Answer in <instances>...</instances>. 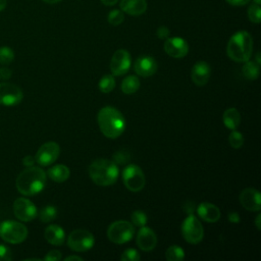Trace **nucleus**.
I'll list each match as a JSON object with an SVG mask.
<instances>
[{
  "mask_svg": "<svg viewBox=\"0 0 261 261\" xmlns=\"http://www.w3.org/2000/svg\"><path fill=\"white\" fill-rule=\"evenodd\" d=\"M260 65L254 61H246L242 67V73L248 80H256L259 76Z\"/></svg>",
  "mask_w": 261,
  "mask_h": 261,
  "instance_id": "393cba45",
  "label": "nucleus"
},
{
  "mask_svg": "<svg viewBox=\"0 0 261 261\" xmlns=\"http://www.w3.org/2000/svg\"><path fill=\"white\" fill-rule=\"evenodd\" d=\"M222 119H223L224 125L227 128L233 130V129H237V127L240 125L241 115L236 108H228L223 112Z\"/></svg>",
  "mask_w": 261,
  "mask_h": 261,
  "instance_id": "5701e85b",
  "label": "nucleus"
},
{
  "mask_svg": "<svg viewBox=\"0 0 261 261\" xmlns=\"http://www.w3.org/2000/svg\"><path fill=\"white\" fill-rule=\"evenodd\" d=\"M135 227L126 220H117L111 223L107 229V237L114 244H124L133 239Z\"/></svg>",
  "mask_w": 261,
  "mask_h": 261,
  "instance_id": "423d86ee",
  "label": "nucleus"
},
{
  "mask_svg": "<svg viewBox=\"0 0 261 261\" xmlns=\"http://www.w3.org/2000/svg\"><path fill=\"white\" fill-rule=\"evenodd\" d=\"M119 174L115 162L107 159H97L89 166V175L98 186L106 187L113 185Z\"/></svg>",
  "mask_w": 261,
  "mask_h": 261,
  "instance_id": "20e7f679",
  "label": "nucleus"
},
{
  "mask_svg": "<svg viewBox=\"0 0 261 261\" xmlns=\"http://www.w3.org/2000/svg\"><path fill=\"white\" fill-rule=\"evenodd\" d=\"M47 174L53 181L63 182L69 177L70 171L67 166H65L63 164H57V165H54L51 168H49Z\"/></svg>",
  "mask_w": 261,
  "mask_h": 261,
  "instance_id": "4be33fe9",
  "label": "nucleus"
},
{
  "mask_svg": "<svg viewBox=\"0 0 261 261\" xmlns=\"http://www.w3.org/2000/svg\"><path fill=\"white\" fill-rule=\"evenodd\" d=\"M107 20L111 25H119L124 20L123 12L119 9H113L108 13Z\"/></svg>",
  "mask_w": 261,
  "mask_h": 261,
  "instance_id": "7c9ffc66",
  "label": "nucleus"
},
{
  "mask_svg": "<svg viewBox=\"0 0 261 261\" xmlns=\"http://www.w3.org/2000/svg\"><path fill=\"white\" fill-rule=\"evenodd\" d=\"M135 71L144 77L153 75L157 70V62L151 56H141L135 61Z\"/></svg>",
  "mask_w": 261,
  "mask_h": 261,
  "instance_id": "a211bd4d",
  "label": "nucleus"
},
{
  "mask_svg": "<svg viewBox=\"0 0 261 261\" xmlns=\"http://www.w3.org/2000/svg\"><path fill=\"white\" fill-rule=\"evenodd\" d=\"M46 173L43 169L36 166H30L22 170L15 181L17 191L23 196H34L46 186Z\"/></svg>",
  "mask_w": 261,
  "mask_h": 261,
  "instance_id": "f03ea898",
  "label": "nucleus"
},
{
  "mask_svg": "<svg viewBox=\"0 0 261 261\" xmlns=\"http://www.w3.org/2000/svg\"><path fill=\"white\" fill-rule=\"evenodd\" d=\"M43 1L48 3V4H55V3H58V2H60L62 0H43Z\"/></svg>",
  "mask_w": 261,
  "mask_h": 261,
  "instance_id": "de8ad7c7",
  "label": "nucleus"
},
{
  "mask_svg": "<svg viewBox=\"0 0 261 261\" xmlns=\"http://www.w3.org/2000/svg\"><path fill=\"white\" fill-rule=\"evenodd\" d=\"M7 4V0H0V11L4 10Z\"/></svg>",
  "mask_w": 261,
  "mask_h": 261,
  "instance_id": "49530a36",
  "label": "nucleus"
},
{
  "mask_svg": "<svg viewBox=\"0 0 261 261\" xmlns=\"http://www.w3.org/2000/svg\"><path fill=\"white\" fill-rule=\"evenodd\" d=\"M60 153L59 145L55 142H47L43 144L37 151L35 160L41 166H48L56 161Z\"/></svg>",
  "mask_w": 261,
  "mask_h": 261,
  "instance_id": "f8f14e48",
  "label": "nucleus"
},
{
  "mask_svg": "<svg viewBox=\"0 0 261 261\" xmlns=\"http://www.w3.org/2000/svg\"><path fill=\"white\" fill-rule=\"evenodd\" d=\"M122 180L125 188L130 192H140L146 184L143 170L135 164H129L123 169Z\"/></svg>",
  "mask_w": 261,
  "mask_h": 261,
  "instance_id": "6e6552de",
  "label": "nucleus"
},
{
  "mask_svg": "<svg viewBox=\"0 0 261 261\" xmlns=\"http://www.w3.org/2000/svg\"><path fill=\"white\" fill-rule=\"evenodd\" d=\"M65 260H66V261H69V260H77V261H83V258H82V257H80V256H73V255H71V256H68V257H66V258H65Z\"/></svg>",
  "mask_w": 261,
  "mask_h": 261,
  "instance_id": "a18cd8bd",
  "label": "nucleus"
},
{
  "mask_svg": "<svg viewBox=\"0 0 261 261\" xmlns=\"http://www.w3.org/2000/svg\"><path fill=\"white\" fill-rule=\"evenodd\" d=\"M227 218H228V221L231 222V223H239L240 220H241L240 215L237 212H230L227 215Z\"/></svg>",
  "mask_w": 261,
  "mask_h": 261,
  "instance_id": "ea45409f",
  "label": "nucleus"
},
{
  "mask_svg": "<svg viewBox=\"0 0 261 261\" xmlns=\"http://www.w3.org/2000/svg\"><path fill=\"white\" fill-rule=\"evenodd\" d=\"M94 236L89 230L83 228L74 229L67 238L68 247L75 252L88 251L94 246Z\"/></svg>",
  "mask_w": 261,
  "mask_h": 261,
  "instance_id": "1a4fd4ad",
  "label": "nucleus"
},
{
  "mask_svg": "<svg viewBox=\"0 0 261 261\" xmlns=\"http://www.w3.org/2000/svg\"><path fill=\"white\" fill-rule=\"evenodd\" d=\"M164 51L167 55L173 58H182L189 52V45L182 38L172 37L167 38L163 45Z\"/></svg>",
  "mask_w": 261,
  "mask_h": 261,
  "instance_id": "4468645a",
  "label": "nucleus"
},
{
  "mask_svg": "<svg viewBox=\"0 0 261 261\" xmlns=\"http://www.w3.org/2000/svg\"><path fill=\"white\" fill-rule=\"evenodd\" d=\"M140 258L141 257H140L138 251L135 249H127L120 256V259L122 261H139Z\"/></svg>",
  "mask_w": 261,
  "mask_h": 261,
  "instance_id": "72a5a7b5",
  "label": "nucleus"
},
{
  "mask_svg": "<svg viewBox=\"0 0 261 261\" xmlns=\"http://www.w3.org/2000/svg\"><path fill=\"white\" fill-rule=\"evenodd\" d=\"M231 6H245L250 3L251 0H225Z\"/></svg>",
  "mask_w": 261,
  "mask_h": 261,
  "instance_id": "58836bf2",
  "label": "nucleus"
},
{
  "mask_svg": "<svg viewBox=\"0 0 261 261\" xmlns=\"http://www.w3.org/2000/svg\"><path fill=\"white\" fill-rule=\"evenodd\" d=\"M228 142H229V145L233 149H239L244 144V137L241 133L233 129V130H231V133L228 136Z\"/></svg>",
  "mask_w": 261,
  "mask_h": 261,
  "instance_id": "473e14b6",
  "label": "nucleus"
},
{
  "mask_svg": "<svg viewBox=\"0 0 261 261\" xmlns=\"http://www.w3.org/2000/svg\"><path fill=\"white\" fill-rule=\"evenodd\" d=\"M210 74H211L210 65L205 61H198L197 63H195L191 72L193 83L199 87L205 86L208 83L210 79Z\"/></svg>",
  "mask_w": 261,
  "mask_h": 261,
  "instance_id": "f3484780",
  "label": "nucleus"
},
{
  "mask_svg": "<svg viewBox=\"0 0 261 261\" xmlns=\"http://www.w3.org/2000/svg\"><path fill=\"white\" fill-rule=\"evenodd\" d=\"M260 221H261V215H260V214H258V215L256 216V219H255V224H256L257 229H260V228H261Z\"/></svg>",
  "mask_w": 261,
  "mask_h": 261,
  "instance_id": "c03bdc74",
  "label": "nucleus"
},
{
  "mask_svg": "<svg viewBox=\"0 0 261 261\" xmlns=\"http://www.w3.org/2000/svg\"><path fill=\"white\" fill-rule=\"evenodd\" d=\"M130 55L124 49H118L112 55L110 61V70L113 75L119 76L126 73L130 67Z\"/></svg>",
  "mask_w": 261,
  "mask_h": 261,
  "instance_id": "ddd939ff",
  "label": "nucleus"
},
{
  "mask_svg": "<svg viewBox=\"0 0 261 261\" xmlns=\"http://www.w3.org/2000/svg\"><path fill=\"white\" fill-rule=\"evenodd\" d=\"M101 2L106 6H113L118 2V0H101Z\"/></svg>",
  "mask_w": 261,
  "mask_h": 261,
  "instance_id": "37998d69",
  "label": "nucleus"
},
{
  "mask_svg": "<svg viewBox=\"0 0 261 261\" xmlns=\"http://www.w3.org/2000/svg\"><path fill=\"white\" fill-rule=\"evenodd\" d=\"M56 216H57L56 208L51 205L45 206L39 213V217L42 222H50L53 219H55Z\"/></svg>",
  "mask_w": 261,
  "mask_h": 261,
  "instance_id": "cd10ccee",
  "label": "nucleus"
},
{
  "mask_svg": "<svg viewBox=\"0 0 261 261\" xmlns=\"http://www.w3.org/2000/svg\"><path fill=\"white\" fill-rule=\"evenodd\" d=\"M12 259L11 251L5 245L0 244V261H9Z\"/></svg>",
  "mask_w": 261,
  "mask_h": 261,
  "instance_id": "c9c22d12",
  "label": "nucleus"
},
{
  "mask_svg": "<svg viewBox=\"0 0 261 261\" xmlns=\"http://www.w3.org/2000/svg\"><path fill=\"white\" fill-rule=\"evenodd\" d=\"M13 212L18 220L29 222L38 215L37 207L27 198H17L13 203Z\"/></svg>",
  "mask_w": 261,
  "mask_h": 261,
  "instance_id": "9b49d317",
  "label": "nucleus"
},
{
  "mask_svg": "<svg viewBox=\"0 0 261 261\" xmlns=\"http://www.w3.org/2000/svg\"><path fill=\"white\" fill-rule=\"evenodd\" d=\"M248 17L254 23H259L261 21V7L259 4H251L248 8Z\"/></svg>",
  "mask_w": 261,
  "mask_h": 261,
  "instance_id": "c756f323",
  "label": "nucleus"
},
{
  "mask_svg": "<svg viewBox=\"0 0 261 261\" xmlns=\"http://www.w3.org/2000/svg\"><path fill=\"white\" fill-rule=\"evenodd\" d=\"M10 75H11V71L8 68H1L0 69L1 79H9Z\"/></svg>",
  "mask_w": 261,
  "mask_h": 261,
  "instance_id": "79ce46f5",
  "label": "nucleus"
},
{
  "mask_svg": "<svg viewBox=\"0 0 261 261\" xmlns=\"http://www.w3.org/2000/svg\"><path fill=\"white\" fill-rule=\"evenodd\" d=\"M140 88V81L136 75L126 76L121 83V91L124 94H134Z\"/></svg>",
  "mask_w": 261,
  "mask_h": 261,
  "instance_id": "b1692460",
  "label": "nucleus"
},
{
  "mask_svg": "<svg viewBox=\"0 0 261 261\" xmlns=\"http://www.w3.org/2000/svg\"><path fill=\"white\" fill-rule=\"evenodd\" d=\"M253 51L252 36L246 31L234 33L227 42L226 54L237 62H246L251 58Z\"/></svg>",
  "mask_w": 261,
  "mask_h": 261,
  "instance_id": "7ed1b4c3",
  "label": "nucleus"
},
{
  "mask_svg": "<svg viewBox=\"0 0 261 261\" xmlns=\"http://www.w3.org/2000/svg\"><path fill=\"white\" fill-rule=\"evenodd\" d=\"M255 62H256V63H258L259 65L261 64V60H260V53H259V52H258V53H257V55H256V60H255Z\"/></svg>",
  "mask_w": 261,
  "mask_h": 261,
  "instance_id": "09e8293b",
  "label": "nucleus"
},
{
  "mask_svg": "<svg viewBox=\"0 0 261 261\" xmlns=\"http://www.w3.org/2000/svg\"><path fill=\"white\" fill-rule=\"evenodd\" d=\"M0 237L6 243L19 244L27 239L28 228L18 221L5 220L0 223Z\"/></svg>",
  "mask_w": 261,
  "mask_h": 261,
  "instance_id": "39448f33",
  "label": "nucleus"
},
{
  "mask_svg": "<svg viewBox=\"0 0 261 261\" xmlns=\"http://www.w3.org/2000/svg\"><path fill=\"white\" fill-rule=\"evenodd\" d=\"M119 6L122 12L133 16H139L146 12L148 4L147 0H120Z\"/></svg>",
  "mask_w": 261,
  "mask_h": 261,
  "instance_id": "6ab92c4d",
  "label": "nucleus"
},
{
  "mask_svg": "<svg viewBox=\"0 0 261 261\" xmlns=\"http://www.w3.org/2000/svg\"><path fill=\"white\" fill-rule=\"evenodd\" d=\"M115 87V81L113 75L105 74L99 82V89L102 93H110Z\"/></svg>",
  "mask_w": 261,
  "mask_h": 261,
  "instance_id": "bb28decb",
  "label": "nucleus"
},
{
  "mask_svg": "<svg viewBox=\"0 0 261 261\" xmlns=\"http://www.w3.org/2000/svg\"><path fill=\"white\" fill-rule=\"evenodd\" d=\"M61 259V253L57 250H52L44 257L45 261H59Z\"/></svg>",
  "mask_w": 261,
  "mask_h": 261,
  "instance_id": "e433bc0d",
  "label": "nucleus"
},
{
  "mask_svg": "<svg viewBox=\"0 0 261 261\" xmlns=\"http://www.w3.org/2000/svg\"><path fill=\"white\" fill-rule=\"evenodd\" d=\"M35 157H33V156H31V155H28V156H25L23 159H22V163H23V165H25V166H28V167H30V166H33V164L35 163Z\"/></svg>",
  "mask_w": 261,
  "mask_h": 261,
  "instance_id": "a19ab883",
  "label": "nucleus"
},
{
  "mask_svg": "<svg viewBox=\"0 0 261 261\" xmlns=\"http://www.w3.org/2000/svg\"><path fill=\"white\" fill-rule=\"evenodd\" d=\"M21 89L11 83H0V104L4 106H15L22 100Z\"/></svg>",
  "mask_w": 261,
  "mask_h": 261,
  "instance_id": "9d476101",
  "label": "nucleus"
},
{
  "mask_svg": "<svg viewBox=\"0 0 261 261\" xmlns=\"http://www.w3.org/2000/svg\"><path fill=\"white\" fill-rule=\"evenodd\" d=\"M253 1H254V3L259 4V5H260V3H261V0H253Z\"/></svg>",
  "mask_w": 261,
  "mask_h": 261,
  "instance_id": "8fccbe9b",
  "label": "nucleus"
},
{
  "mask_svg": "<svg viewBox=\"0 0 261 261\" xmlns=\"http://www.w3.org/2000/svg\"><path fill=\"white\" fill-rule=\"evenodd\" d=\"M14 59V52L7 46L0 47V64L7 65Z\"/></svg>",
  "mask_w": 261,
  "mask_h": 261,
  "instance_id": "c85d7f7f",
  "label": "nucleus"
},
{
  "mask_svg": "<svg viewBox=\"0 0 261 261\" xmlns=\"http://www.w3.org/2000/svg\"><path fill=\"white\" fill-rule=\"evenodd\" d=\"M240 202L248 211L256 212L261 209V195L253 188H247L242 191L240 194Z\"/></svg>",
  "mask_w": 261,
  "mask_h": 261,
  "instance_id": "2eb2a0df",
  "label": "nucleus"
},
{
  "mask_svg": "<svg viewBox=\"0 0 261 261\" xmlns=\"http://www.w3.org/2000/svg\"><path fill=\"white\" fill-rule=\"evenodd\" d=\"M113 162L119 163V164H124L129 160V154L126 153L124 150L118 151L115 154H113Z\"/></svg>",
  "mask_w": 261,
  "mask_h": 261,
  "instance_id": "f704fd0d",
  "label": "nucleus"
},
{
  "mask_svg": "<svg viewBox=\"0 0 261 261\" xmlns=\"http://www.w3.org/2000/svg\"><path fill=\"white\" fill-rule=\"evenodd\" d=\"M199 217L206 222H216L220 218V210L212 203L203 202L197 207Z\"/></svg>",
  "mask_w": 261,
  "mask_h": 261,
  "instance_id": "aec40b11",
  "label": "nucleus"
},
{
  "mask_svg": "<svg viewBox=\"0 0 261 261\" xmlns=\"http://www.w3.org/2000/svg\"><path fill=\"white\" fill-rule=\"evenodd\" d=\"M44 236L47 242L54 246H61L65 240V232L63 228L57 224H50L47 226Z\"/></svg>",
  "mask_w": 261,
  "mask_h": 261,
  "instance_id": "412c9836",
  "label": "nucleus"
},
{
  "mask_svg": "<svg viewBox=\"0 0 261 261\" xmlns=\"http://www.w3.org/2000/svg\"><path fill=\"white\" fill-rule=\"evenodd\" d=\"M181 233L188 243L196 245L203 240L204 229L200 220L193 214H190L181 224Z\"/></svg>",
  "mask_w": 261,
  "mask_h": 261,
  "instance_id": "0eeeda50",
  "label": "nucleus"
},
{
  "mask_svg": "<svg viewBox=\"0 0 261 261\" xmlns=\"http://www.w3.org/2000/svg\"><path fill=\"white\" fill-rule=\"evenodd\" d=\"M169 34H170V32H169L168 28L165 27V25L159 27V28L157 29V31H156L157 37H158L159 39H161V40H166V39L169 37Z\"/></svg>",
  "mask_w": 261,
  "mask_h": 261,
  "instance_id": "4c0bfd02",
  "label": "nucleus"
},
{
  "mask_svg": "<svg viewBox=\"0 0 261 261\" xmlns=\"http://www.w3.org/2000/svg\"><path fill=\"white\" fill-rule=\"evenodd\" d=\"M130 220H132L133 225L142 227V226H144L147 223V215L142 210H136V211H134L132 213Z\"/></svg>",
  "mask_w": 261,
  "mask_h": 261,
  "instance_id": "2f4dec72",
  "label": "nucleus"
},
{
  "mask_svg": "<svg viewBox=\"0 0 261 261\" xmlns=\"http://www.w3.org/2000/svg\"><path fill=\"white\" fill-rule=\"evenodd\" d=\"M98 125L102 134L108 139L118 138L125 128V120L119 110L111 106L100 109L97 115Z\"/></svg>",
  "mask_w": 261,
  "mask_h": 261,
  "instance_id": "f257e3e1",
  "label": "nucleus"
},
{
  "mask_svg": "<svg viewBox=\"0 0 261 261\" xmlns=\"http://www.w3.org/2000/svg\"><path fill=\"white\" fill-rule=\"evenodd\" d=\"M157 244V237L155 232L148 226H142L137 234V245L138 247L145 251H152Z\"/></svg>",
  "mask_w": 261,
  "mask_h": 261,
  "instance_id": "dca6fc26",
  "label": "nucleus"
},
{
  "mask_svg": "<svg viewBox=\"0 0 261 261\" xmlns=\"http://www.w3.org/2000/svg\"><path fill=\"white\" fill-rule=\"evenodd\" d=\"M165 257L168 261H181L185 258V252L180 247L173 245L168 247L165 252Z\"/></svg>",
  "mask_w": 261,
  "mask_h": 261,
  "instance_id": "a878e982",
  "label": "nucleus"
}]
</instances>
